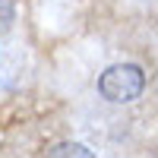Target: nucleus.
I'll use <instances>...</instances> for the list:
<instances>
[{"mask_svg": "<svg viewBox=\"0 0 158 158\" xmlns=\"http://www.w3.org/2000/svg\"><path fill=\"white\" fill-rule=\"evenodd\" d=\"M13 19H16V10H13V0H0V32H6Z\"/></svg>", "mask_w": 158, "mask_h": 158, "instance_id": "obj_3", "label": "nucleus"}, {"mask_svg": "<svg viewBox=\"0 0 158 158\" xmlns=\"http://www.w3.org/2000/svg\"><path fill=\"white\" fill-rule=\"evenodd\" d=\"M48 155H54V158H60V155H79V158H89L92 149H85L82 142H60V146L48 149Z\"/></svg>", "mask_w": 158, "mask_h": 158, "instance_id": "obj_2", "label": "nucleus"}, {"mask_svg": "<svg viewBox=\"0 0 158 158\" xmlns=\"http://www.w3.org/2000/svg\"><path fill=\"white\" fill-rule=\"evenodd\" d=\"M146 89V73L136 63H114L98 76V92L101 98H108L114 104H130L142 95Z\"/></svg>", "mask_w": 158, "mask_h": 158, "instance_id": "obj_1", "label": "nucleus"}]
</instances>
